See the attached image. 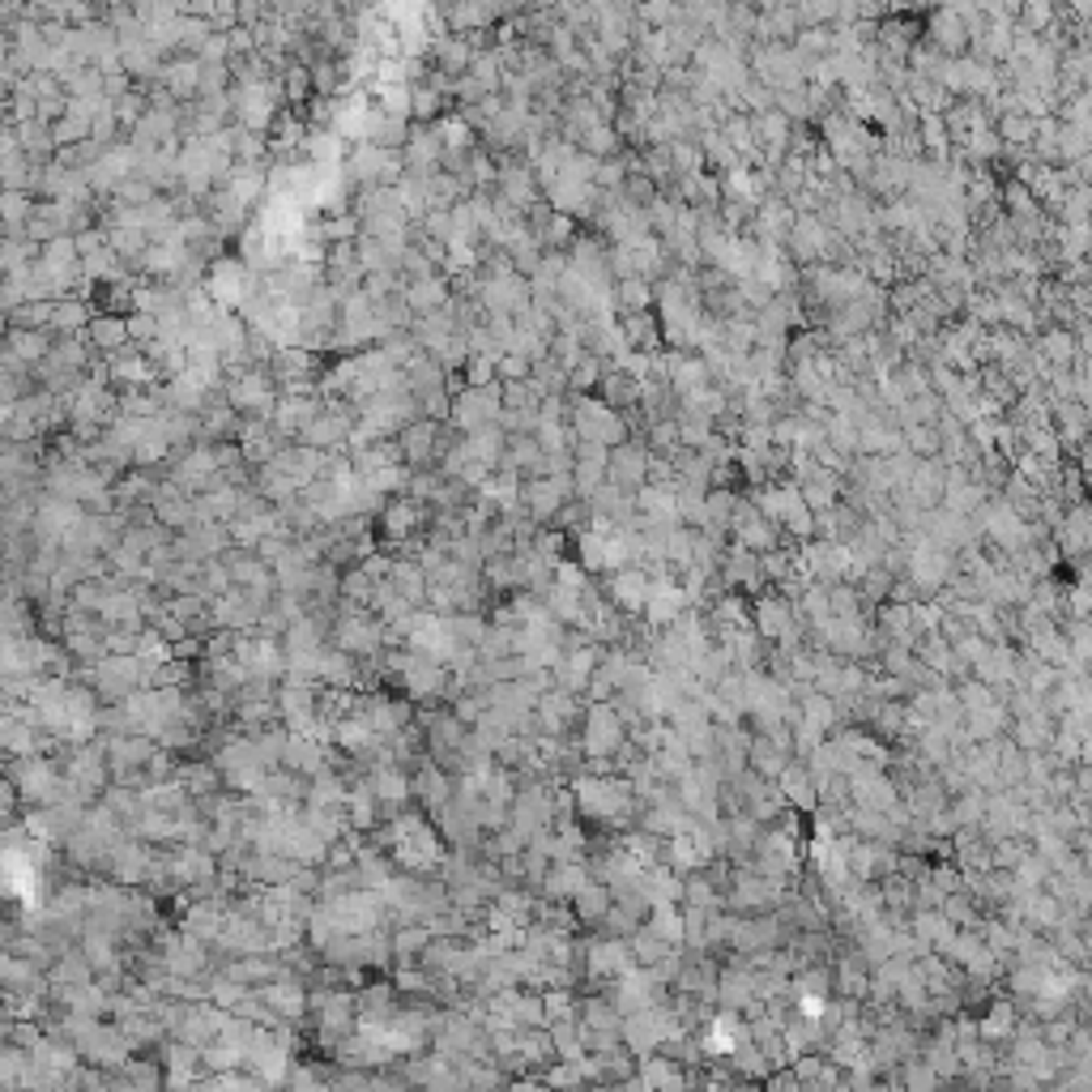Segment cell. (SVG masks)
<instances>
[{"label":"cell","instance_id":"cell-1","mask_svg":"<svg viewBox=\"0 0 1092 1092\" xmlns=\"http://www.w3.org/2000/svg\"><path fill=\"white\" fill-rule=\"evenodd\" d=\"M573 410H568V431L573 440H585V444H602V449H619L632 440V427L619 410H611L606 402L598 398H568Z\"/></svg>","mask_w":1092,"mask_h":1092},{"label":"cell","instance_id":"cell-2","mask_svg":"<svg viewBox=\"0 0 1092 1092\" xmlns=\"http://www.w3.org/2000/svg\"><path fill=\"white\" fill-rule=\"evenodd\" d=\"M223 398L239 418H269L274 402H278V389H274L265 367H235L223 380Z\"/></svg>","mask_w":1092,"mask_h":1092},{"label":"cell","instance_id":"cell-3","mask_svg":"<svg viewBox=\"0 0 1092 1092\" xmlns=\"http://www.w3.org/2000/svg\"><path fill=\"white\" fill-rule=\"evenodd\" d=\"M201 290H205L223 312H239V307L261 290V278H256L239 256H223V261H214V269L205 274Z\"/></svg>","mask_w":1092,"mask_h":1092},{"label":"cell","instance_id":"cell-4","mask_svg":"<svg viewBox=\"0 0 1092 1092\" xmlns=\"http://www.w3.org/2000/svg\"><path fill=\"white\" fill-rule=\"evenodd\" d=\"M568 500H576L573 478H520V513L534 525H551Z\"/></svg>","mask_w":1092,"mask_h":1092},{"label":"cell","instance_id":"cell-5","mask_svg":"<svg viewBox=\"0 0 1092 1092\" xmlns=\"http://www.w3.org/2000/svg\"><path fill=\"white\" fill-rule=\"evenodd\" d=\"M495 418H500V385H491V389H461L457 398H453V410H449V423L457 427L461 436L495 427Z\"/></svg>","mask_w":1092,"mask_h":1092},{"label":"cell","instance_id":"cell-6","mask_svg":"<svg viewBox=\"0 0 1092 1092\" xmlns=\"http://www.w3.org/2000/svg\"><path fill=\"white\" fill-rule=\"evenodd\" d=\"M726 538H730L735 547L751 551V555H764V551H777V547H781V529H777L768 517H760V513L751 509V500H739Z\"/></svg>","mask_w":1092,"mask_h":1092},{"label":"cell","instance_id":"cell-7","mask_svg":"<svg viewBox=\"0 0 1092 1092\" xmlns=\"http://www.w3.org/2000/svg\"><path fill=\"white\" fill-rule=\"evenodd\" d=\"M500 175H495V201H504L509 210L525 214L534 201H542V188L534 179V167L525 159H495Z\"/></svg>","mask_w":1092,"mask_h":1092},{"label":"cell","instance_id":"cell-8","mask_svg":"<svg viewBox=\"0 0 1092 1092\" xmlns=\"http://www.w3.org/2000/svg\"><path fill=\"white\" fill-rule=\"evenodd\" d=\"M440 431L444 427L431 418H414L410 427L398 431V453H402L405 469H427L440 461Z\"/></svg>","mask_w":1092,"mask_h":1092},{"label":"cell","instance_id":"cell-9","mask_svg":"<svg viewBox=\"0 0 1092 1092\" xmlns=\"http://www.w3.org/2000/svg\"><path fill=\"white\" fill-rule=\"evenodd\" d=\"M939 57L956 60V57H969V26L961 22V13L947 4V9H934V13H926V35H921Z\"/></svg>","mask_w":1092,"mask_h":1092},{"label":"cell","instance_id":"cell-10","mask_svg":"<svg viewBox=\"0 0 1092 1092\" xmlns=\"http://www.w3.org/2000/svg\"><path fill=\"white\" fill-rule=\"evenodd\" d=\"M644 474H649V449L640 440H628L619 449H611V461H606V482L636 495L644 487Z\"/></svg>","mask_w":1092,"mask_h":1092},{"label":"cell","instance_id":"cell-11","mask_svg":"<svg viewBox=\"0 0 1092 1092\" xmlns=\"http://www.w3.org/2000/svg\"><path fill=\"white\" fill-rule=\"evenodd\" d=\"M598 188L593 184H573V179H555L551 188H547V205L555 210V214H564V218H573V223H580V218H593V210H598Z\"/></svg>","mask_w":1092,"mask_h":1092},{"label":"cell","instance_id":"cell-12","mask_svg":"<svg viewBox=\"0 0 1092 1092\" xmlns=\"http://www.w3.org/2000/svg\"><path fill=\"white\" fill-rule=\"evenodd\" d=\"M108 385H115L120 393H141V389L154 385V367L137 346H128V350L108 359Z\"/></svg>","mask_w":1092,"mask_h":1092},{"label":"cell","instance_id":"cell-13","mask_svg":"<svg viewBox=\"0 0 1092 1092\" xmlns=\"http://www.w3.org/2000/svg\"><path fill=\"white\" fill-rule=\"evenodd\" d=\"M449 299H453V290H449V278H444V274H436V278H418V283H402V307L414 316V321H423V316L440 312Z\"/></svg>","mask_w":1092,"mask_h":1092},{"label":"cell","instance_id":"cell-14","mask_svg":"<svg viewBox=\"0 0 1092 1092\" xmlns=\"http://www.w3.org/2000/svg\"><path fill=\"white\" fill-rule=\"evenodd\" d=\"M799 487V495H803V504L811 513H828V509H837L841 504V491H845V478L841 474H828V469H811L803 482H794Z\"/></svg>","mask_w":1092,"mask_h":1092},{"label":"cell","instance_id":"cell-15","mask_svg":"<svg viewBox=\"0 0 1092 1092\" xmlns=\"http://www.w3.org/2000/svg\"><path fill=\"white\" fill-rule=\"evenodd\" d=\"M649 589H653V576L640 573V568H619V573H611V580H606V598L615 606H624V611H644Z\"/></svg>","mask_w":1092,"mask_h":1092},{"label":"cell","instance_id":"cell-16","mask_svg":"<svg viewBox=\"0 0 1092 1092\" xmlns=\"http://www.w3.org/2000/svg\"><path fill=\"white\" fill-rule=\"evenodd\" d=\"M252 478H256V482H252V491H256L269 509H283V504H290V500H299V491H303V487L290 478L278 461H269V465L252 469Z\"/></svg>","mask_w":1092,"mask_h":1092},{"label":"cell","instance_id":"cell-17","mask_svg":"<svg viewBox=\"0 0 1092 1092\" xmlns=\"http://www.w3.org/2000/svg\"><path fill=\"white\" fill-rule=\"evenodd\" d=\"M1089 534H1092V520H1089V509L1084 504H1071L1067 509V517H1063V525L1050 534L1054 538V547H1058V555H1084L1089 551Z\"/></svg>","mask_w":1092,"mask_h":1092},{"label":"cell","instance_id":"cell-18","mask_svg":"<svg viewBox=\"0 0 1092 1092\" xmlns=\"http://www.w3.org/2000/svg\"><path fill=\"white\" fill-rule=\"evenodd\" d=\"M86 342L95 354H103V359H112L120 350H128V325H124V316H90V325H86Z\"/></svg>","mask_w":1092,"mask_h":1092},{"label":"cell","instance_id":"cell-19","mask_svg":"<svg viewBox=\"0 0 1092 1092\" xmlns=\"http://www.w3.org/2000/svg\"><path fill=\"white\" fill-rule=\"evenodd\" d=\"M905 495L918 504L921 513L939 509V500H943V465H939V461H918V465H914V474H909Z\"/></svg>","mask_w":1092,"mask_h":1092},{"label":"cell","instance_id":"cell-20","mask_svg":"<svg viewBox=\"0 0 1092 1092\" xmlns=\"http://www.w3.org/2000/svg\"><path fill=\"white\" fill-rule=\"evenodd\" d=\"M721 580H730V585H739L743 593H760V585H764V576H760V555H751L743 547H735L730 542V551L721 555Z\"/></svg>","mask_w":1092,"mask_h":1092},{"label":"cell","instance_id":"cell-21","mask_svg":"<svg viewBox=\"0 0 1092 1092\" xmlns=\"http://www.w3.org/2000/svg\"><path fill=\"white\" fill-rule=\"evenodd\" d=\"M598 402H606L611 410H619V414H632L636 405H640V380L632 376H624L619 367H611L606 376H602V385H598V393H593Z\"/></svg>","mask_w":1092,"mask_h":1092},{"label":"cell","instance_id":"cell-22","mask_svg":"<svg viewBox=\"0 0 1092 1092\" xmlns=\"http://www.w3.org/2000/svg\"><path fill=\"white\" fill-rule=\"evenodd\" d=\"M461 449L469 453V461H478V465H487L495 474L500 461H504V449H509V436L500 427H482L474 436H461Z\"/></svg>","mask_w":1092,"mask_h":1092},{"label":"cell","instance_id":"cell-23","mask_svg":"<svg viewBox=\"0 0 1092 1092\" xmlns=\"http://www.w3.org/2000/svg\"><path fill=\"white\" fill-rule=\"evenodd\" d=\"M35 197L30 192H9L0 188V235H26L30 218H35Z\"/></svg>","mask_w":1092,"mask_h":1092},{"label":"cell","instance_id":"cell-24","mask_svg":"<svg viewBox=\"0 0 1092 1092\" xmlns=\"http://www.w3.org/2000/svg\"><path fill=\"white\" fill-rule=\"evenodd\" d=\"M385 580H389V589L402 598L405 606H418V602L427 598V573H423L418 564L393 560V564H389V573H385Z\"/></svg>","mask_w":1092,"mask_h":1092},{"label":"cell","instance_id":"cell-25","mask_svg":"<svg viewBox=\"0 0 1092 1092\" xmlns=\"http://www.w3.org/2000/svg\"><path fill=\"white\" fill-rule=\"evenodd\" d=\"M721 179V201H739V205H748V210H760L764 205V188H760V179L751 167H735V172L717 175Z\"/></svg>","mask_w":1092,"mask_h":1092},{"label":"cell","instance_id":"cell-26","mask_svg":"<svg viewBox=\"0 0 1092 1092\" xmlns=\"http://www.w3.org/2000/svg\"><path fill=\"white\" fill-rule=\"evenodd\" d=\"M619 329H624L628 346L640 350V354H657V350H662V325H657V316H653V312L619 316Z\"/></svg>","mask_w":1092,"mask_h":1092},{"label":"cell","instance_id":"cell-27","mask_svg":"<svg viewBox=\"0 0 1092 1092\" xmlns=\"http://www.w3.org/2000/svg\"><path fill=\"white\" fill-rule=\"evenodd\" d=\"M576 150L589 154V159H598V163H606V159H619L628 146H624V137L615 133V124H598V128H589V133L576 141Z\"/></svg>","mask_w":1092,"mask_h":1092},{"label":"cell","instance_id":"cell-28","mask_svg":"<svg viewBox=\"0 0 1092 1092\" xmlns=\"http://www.w3.org/2000/svg\"><path fill=\"white\" fill-rule=\"evenodd\" d=\"M819 431H824V444H828V449H837L841 457H850V461L858 457V423H854V418L828 410V418H824Z\"/></svg>","mask_w":1092,"mask_h":1092},{"label":"cell","instance_id":"cell-29","mask_svg":"<svg viewBox=\"0 0 1092 1092\" xmlns=\"http://www.w3.org/2000/svg\"><path fill=\"white\" fill-rule=\"evenodd\" d=\"M611 299H615V312H619V316L653 312V287H649L644 278H624V283H615Z\"/></svg>","mask_w":1092,"mask_h":1092},{"label":"cell","instance_id":"cell-30","mask_svg":"<svg viewBox=\"0 0 1092 1092\" xmlns=\"http://www.w3.org/2000/svg\"><path fill=\"white\" fill-rule=\"evenodd\" d=\"M606 372H611V363H602L598 354H585L573 372H568V398H593Z\"/></svg>","mask_w":1092,"mask_h":1092},{"label":"cell","instance_id":"cell-31","mask_svg":"<svg viewBox=\"0 0 1092 1092\" xmlns=\"http://www.w3.org/2000/svg\"><path fill=\"white\" fill-rule=\"evenodd\" d=\"M465 77H469L482 95H500V77H504V60H500V52H495V48H491V52H474Z\"/></svg>","mask_w":1092,"mask_h":1092},{"label":"cell","instance_id":"cell-32","mask_svg":"<svg viewBox=\"0 0 1092 1092\" xmlns=\"http://www.w3.org/2000/svg\"><path fill=\"white\" fill-rule=\"evenodd\" d=\"M666 159H670V172L675 175H704V154H700V146H695V137H679V141H670L666 146Z\"/></svg>","mask_w":1092,"mask_h":1092},{"label":"cell","instance_id":"cell-33","mask_svg":"<svg viewBox=\"0 0 1092 1092\" xmlns=\"http://www.w3.org/2000/svg\"><path fill=\"white\" fill-rule=\"evenodd\" d=\"M283 99H287L290 108H299V103H307V95H312V73H307V64H299V60H290L287 68H283Z\"/></svg>","mask_w":1092,"mask_h":1092},{"label":"cell","instance_id":"cell-34","mask_svg":"<svg viewBox=\"0 0 1092 1092\" xmlns=\"http://www.w3.org/2000/svg\"><path fill=\"white\" fill-rule=\"evenodd\" d=\"M691 547H695V529L688 525H675L666 529V568H691Z\"/></svg>","mask_w":1092,"mask_h":1092},{"label":"cell","instance_id":"cell-35","mask_svg":"<svg viewBox=\"0 0 1092 1092\" xmlns=\"http://www.w3.org/2000/svg\"><path fill=\"white\" fill-rule=\"evenodd\" d=\"M644 218H649V230L657 235V239H666L670 230H675V218H679V205L666 197V192H657L649 205H644Z\"/></svg>","mask_w":1092,"mask_h":1092},{"label":"cell","instance_id":"cell-36","mask_svg":"<svg viewBox=\"0 0 1092 1092\" xmlns=\"http://www.w3.org/2000/svg\"><path fill=\"white\" fill-rule=\"evenodd\" d=\"M790 628V602L786 598H760V632L786 636Z\"/></svg>","mask_w":1092,"mask_h":1092},{"label":"cell","instance_id":"cell-37","mask_svg":"<svg viewBox=\"0 0 1092 1092\" xmlns=\"http://www.w3.org/2000/svg\"><path fill=\"white\" fill-rule=\"evenodd\" d=\"M892 380L901 385V393L914 402V398H921V393H930V376H926V367L921 363H914V359H905L896 372H892Z\"/></svg>","mask_w":1092,"mask_h":1092},{"label":"cell","instance_id":"cell-38","mask_svg":"<svg viewBox=\"0 0 1092 1092\" xmlns=\"http://www.w3.org/2000/svg\"><path fill=\"white\" fill-rule=\"evenodd\" d=\"M461 380H465V389H491V385H500V380H495V359L469 354L465 367H461Z\"/></svg>","mask_w":1092,"mask_h":1092},{"label":"cell","instance_id":"cell-39","mask_svg":"<svg viewBox=\"0 0 1092 1092\" xmlns=\"http://www.w3.org/2000/svg\"><path fill=\"white\" fill-rule=\"evenodd\" d=\"M529 372H534V363L525 354H517V350H504L495 359V380L500 385H520V380H529Z\"/></svg>","mask_w":1092,"mask_h":1092},{"label":"cell","instance_id":"cell-40","mask_svg":"<svg viewBox=\"0 0 1092 1092\" xmlns=\"http://www.w3.org/2000/svg\"><path fill=\"white\" fill-rule=\"evenodd\" d=\"M636 22H640V26H649V30H666V26H675V22H679V4H662V0L640 4V9H636Z\"/></svg>","mask_w":1092,"mask_h":1092},{"label":"cell","instance_id":"cell-41","mask_svg":"<svg viewBox=\"0 0 1092 1092\" xmlns=\"http://www.w3.org/2000/svg\"><path fill=\"white\" fill-rule=\"evenodd\" d=\"M794 573V551H786V547H777V551H764L760 555V576L764 580H786V576Z\"/></svg>","mask_w":1092,"mask_h":1092},{"label":"cell","instance_id":"cell-42","mask_svg":"<svg viewBox=\"0 0 1092 1092\" xmlns=\"http://www.w3.org/2000/svg\"><path fill=\"white\" fill-rule=\"evenodd\" d=\"M547 359H551V363H560L564 372H573L576 363L585 359V346L576 342L573 334H555V338H551V354H547Z\"/></svg>","mask_w":1092,"mask_h":1092},{"label":"cell","instance_id":"cell-43","mask_svg":"<svg viewBox=\"0 0 1092 1092\" xmlns=\"http://www.w3.org/2000/svg\"><path fill=\"white\" fill-rule=\"evenodd\" d=\"M1071 606H1076V619H1084V611H1089V589H1084V580L1071 589Z\"/></svg>","mask_w":1092,"mask_h":1092}]
</instances>
